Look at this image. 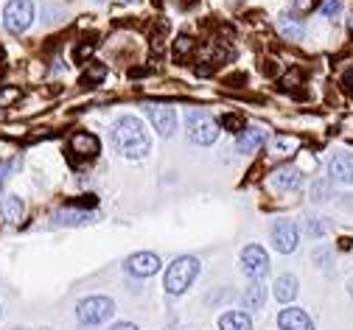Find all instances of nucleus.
<instances>
[{"mask_svg":"<svg viewBox=\"0 0 353 330\" xmlns=\"http://www.w3.org/2000/svg\"><path fill=\"white\" fill-rule=\"evenodd\" d=\"M14 99H20V90H3V92H0V104H9Z\"/></svg>","mask_w":353,"mask_h":330,"instance_id":"28","label":"nucleus"},{"mask_svg":"<svg viewBox=\"0 0 353 330\" xmlns=\"http://www.w3.org/2000/svg\"><path fill=\"white\" fill-rule=\"evenodd\" d=\"M219 126H222V129H230V132H244V121H241L239 115H222Z\"/></svg>","mask_w":353,"mask_h":330,"instance_id":"24","label":"nucleus"},{"mask_svg":"<svg viewBox=\"0 0 353 330\" xmlns=\"http://www.w3.org/2000/svg\"><path fill=\"white\" fill-rule=\"evenodd\" d=\"M263 302H267V286H263L261 280H252L250 286L244 289V308H263Z\"/></svg>","mask_w":353,"mask_h":330,"instance_id":"17","label":"nucleus"},{"mask_svg":"<svg viewBox=\"0 0 353 330\" xmlns=\"http://www.w3.org/2000/svg\"><path fill=\"white\" fill-rule=\"evenodd\" d=\"M0 210H3V218H6V221H12V224H17V221L23 218V213H26V207H23L20 196H14V194L3 196V202H0Z\"/></svg>","mask_w":353,"mask_h":330,"instance_id":"19","label":"nucleus"},{"mask_svg":"<svg viewBox=\"0 0 353 330\" xmlns=\"http://www.w3.org/2000/svg\"><path fill=\"white\" fill-rule=\"evenodd\" d=\"M278 31H281L286 39H303L305 23H303L297 14H281V17H278Z\"/></svg>","mask_w":353,"mask_h":330,"instance_id":"15","label":"nucleus"},{"mask_svg":"<svg viewBox=\"0 0 353 330\" xmlns=\"http://www.w3.org/2000/svg\"><path fill=\"white\" fill-rule=\"evenodd\" d=\"M263 143H267V132H263V129H244V132H239L236 149H239L241 154H250V152L261 149Z\"/></svg>","mask_w":353,"mask_h":330,"instance_id":"14","label":"nucleus"},{"mask_svg":"<svg viewBox=\"0 0 353 330\" xmlns=\"http://www.w3.org/2000/svg\"><path fill=\"white\" fill-rule=\"evenodd\" d=\"M241 269H244V274L252 277V280L267 277V271H270V255H267V249L258 247V244L244 247V249H241Z\"/></svg>","mask_w":353,"mask_h":330,"instance_id":"6","label":"nucleus"},{"mask_svg":"<svg viewBox=\"0 0 353 330\" xmlns=\"http://www.w3.org/2000/svg\"><path fill=\"white\" fill-rule=\"evenodd\" d=\"M278 327L281 330H314V322L300 308H283L278 313Z\"/></svg>","mask_w":353,"mask_h":330,"instance_id":"11","label":"nucleus"},{"mask_svg":"<svg viewBox=\"0 0 353 330\" xmlns=\"http://www.w3.org/2000/svg\"><path fill=\"white\" fill-rule=\"evenodd\" d=\"M347 28L353 31V12H350V17H347Z\"/></svg>","mask_w":353,"mask_h":330,"instance_id":"31","label":"nucleus"},{"mask_svg":"<svg viewBox=\"0 0 353 330\" xmlns=\"http://www.w3.org/2000/svg\"><path fill=\"white\" fill-rule=\"evenodd\" d=\"M292 149H297V140L294 137H275V143H272V152L275 154H292Z\"/></svg>","mask_w":353,"mask_h":330,"instance_id":"21","label":"nucleus"},{"mask_svg":"<svg viewBox=\"0 0 353 330\" xmlns=\"http://www.w3.org/2000/svg\"><path fill=\"white\" fill-rule=\"evenodd\" d=\"M126 271L135 277H152L160 271V258L154 252H135L126 260Z\"/></svg>","mask_w":353,"mask_h":330,"instance_id":"9","label":"nucleus"},{"mask_svg":"<svg viewBox=\"0 0 353 330\" xmlns=\"http://www.w3.org/2000/svg\"><path fill=\"white\" fill-rule=\"evenodd\" d=\"M191 51H194V39H191L188 34L176 37V42H174V54H176V56H188Z\"/></svg>","mask_w":353,"mask_h":330,"instance_id":"22","label":"nucleus"},{"mask_svg":"<svg viewBox=\"0 0 353 330\" xmlns=\"http://www.w3.org/2000/svg\"><path fill=\"white\" fill-rule=\"evenodd\" d=\"M328 176H331V182L350 185V182H353V154H350V152L334 154L331 163H328Z\"/></svg>","mask_w":353,"mask_h":330,"instance_id":"10","label":"nucleus"},{"mask_svg":"<svg viewBox=\"0 0 353 330\" xmlns=\"http://www.w3.org/2000/svg\"><path fill=\"white\" fill-rule=\"evenodd\" d=\"M275 297L281 302H292L297 297V277L294 274H281L275 282Z\"/></svg>","mask_w":353,"mask_h":330,"instance_id":"18","label":"nucleus"},{"mask_svg":"<svg viewBox=\"0 0 353 330\" xmlns=\"http://www.w3.org/2000/svg\"><path fill=\"white\" fill-rule=\"evenodd\" d=\"M305 229H308V235H314V238H320V235L325 232V224H320L317 218H308V224H305Z\"/></svg>","mask_w":353,"mask_h":330,"instance_id":"26","label":"nucleus"},{"mask_svg":"<svg viewBox=\"0 0 353 330\" xmlns=\"http://www.w3.org/2000/svg\"><path fill=\"white\" fill-rule=\"evenodd\" d=\"M272 185L278 191H294V187L303 185V174L297 165H281L275 174H272Z\"/></svg>","mask_w":353,"mask_h":330,"instance_id":"12","label":"nucleus"},{"mask_svg":"<svg viewBox=\"0 0 353 330\" xmlns=\"http://www.w3.org/2000/svg\"><path fill=\"white\" fill-rule=\"evenodd\" d=\"M328 196H331V185L328 182H314L312 185V199L314 202H325Z\"/></svg>","mask_w":353,"mask_h":330,"instance_id":"23","label":"nucleus"},{"mask_svg":"<svg viewBox=\"0 0 353 330\" xmlns=\"http://www.w3.org/2000/svg\"><path fill=\"white\" fill-rule=\"evenodd\" d=\"M219 330H252V319L244 311H228L219 319Z\"/></svg>","mask_w":353,"mask_h":330,"instance_id":"16","label":"nucleus"},{"mask_svg":"<svg viewBox=\"0 0 353 330\" xmlns=\"http://www.w3.org/2000/svg\"><path fill=\"white\" fill-rule=\"evenodd\" d=\"M12 168H14V163H0V185H3V179L9 176Z\"/></svg>","mask_w":353,"mask_h":330,"instance_id":"29","label":"nucleus"},{"mask_svg":"<svg viewBox=\"0 0 353 330\" xmlns=\"http://www.w3.org/2000/svg\"><path fill=\"white\" fill-rule=\"evenodd\" d=\"M90 218H93V213L79 210V207H68V210H59V213H57V224H68V227L84 224V221H90Z\"/></svg>","mask_w":353,"mask_h":330,"instance_id":"20","label":"nucleus"},{"mask_svg":"<svg viewBox=\"0 0 353 330\" xmlns=\"http://www.w3.org/2000/svg\"><path fill=\"white\" fill-rule=\"evenodd\" d=\"M199 274V260L191 255L176 258L165 271V291L168 294H185Z\"/></svg>","mask_w":353,"mask_h":330,"instance_id":"2","label":"nucleus"},{"mask_svg":"<svg viewBox=\"0 0 353 330\" xmlns=\"http://www.w3.org/2000/svg\"><path fill=\"white\" fill-rule=\"evenodd\" d=\"M272 247L278 249V252H283V255H289V252H294L297 249V241H300V229H297V224L294 221H289V218H278L275 224H272Z\"/></svg>","mask_w":353,"mask_h":330,"instance_id":"7","label":"nucleus"},{"mask_svg":"<svg viewBox=\"0 0 353 330\" xmlns=\"http://www.w3.org/2000/svg\"><path fill=\"white\" fill-rule=\"evenodd\" d=\"M0 59H3V48H0Z\"/></svg>","mask_w":353,"mask_h":330,"instance_id":"33","label":"nucleus"},{"mask_svg":"<svg viewBox=\"0 0 353 330\" xmlns=\"http://www.w3.org/2000/svg\"><path fill=\"white\" fill-rule=\"evenodd\" d=\"M110 330H138V324H132V322H118V324H112Z\"/></svg>","mask_w":353,"mask_h":330,"instance_id":"30","label":"nucleus"},{"mask_svg":"<svg viewBox=\"0 0 353 330\" xmlns=\"http://www.w3.org/2000/svg\"><path fill=\"white\" fill-rule=\"evenodd\" d=\"M347 291H350V297H353V280H350V286H347Z\"/></svg>","mask_w":353,"mask_h":330,"instance_id":"32","label":"nucleus"},{"mask_svg":"<svg viewBox=\"0 0 353 330\" xmlns=\"http://www.w3.org/2000/svg\"><path fill=\"white\" fill-rule=\"evenodd\" d=\"M42 330H48V327H42Z\"/></svg>","mask_w":353,"mask_h":330,"instance_id":"35","label":"nucleus"},{"mask_svg":"<svg viewBox=\"0 0 353 330\" xmlns=\"http://www.w3.org/2000/svg\"><path fill=\"white\" fill-rule=\"evenodd\" d=\"M101 79H104V68H101V65H96L90 73H84V79H81V81H84V84H93V81H101Z\"/></svg>","mask_w":353,"mask_h":330,"instance_id":"27","label":"nucleus"},{"mask_svg":"<svg viewBox=\"0 0 353 330\" xmlns=\"http://www.w3.org/2000/svg\"><path fill=\"white\" fill-rule=\"evenodd\" d=\"M185 123H188V137H191V143L210 146L213 140L219 137V121H213L205 110H188Z\"/></svg>","mask_w":353,"mask_h":330,"instance_id":"3","label":"nucleus"},{"mask_svg":"<svg viewBox=\"0 0 353 330\" xmlns=\"http://www.w3.org/2000/svg\"><path fill=\"white\" fill-rule=\"evenodd\" d=\"M110 143L126 160H143L152 152L149 129L135 115H123L110 126Z\"/></svg>","mask_w":353,"mask_h":330,"instance_id":"1","label":"nucleus"},{"mask_svg":"<svg viewBox=\"0 0 353 330\" xmlns=\"http://www.w3.org/2000/svg\"><path fill=\"white\" fill-rule=\"evenodd\" d=\"M320 12H323L325 17H336V14L342 12V0H323Z\"/></svg>","mask_w":353,"mask_h":330,"instance_id":"25","label":"nucleus"},{"mask_svg":"<svg viewBox=\"0 0 353 330\" xmlns=\"http://www.w3.org/2000/svg\"><path fill=\"white\" fill-rule=\"evenodd\" d=\"M70 149L81 157H96L99 154V137L96 134H87V132H76L73 140H70Z\"/></svg>","mask_w":353,"mask_h":330,"instance_id":"13","label":"nucleus"},{"mask_svg":"<svg viewBox=\"0 0 353 330\" xmlns=\"http://www.w3.org/2000/svg\"><path fill=\"white\" fill-rule=\"evenodd\" d=\"M14 330H26V327H14Z\"/></svg>","mask_w":353,"mask_h":330,"instance_id":"34","label":"nucleus"},{"mask_svg":"<svg viewBox=\"0 0 353 330\" xmlns=\"http://www.w3.org/2000/svg\"><path fill=\"white\" fill-rule=\"evenodd\" d=\"M146 115H149V121H152V126H154V132L160 137H171L174 134V129H176V112H174V107L149 104L146 107Z\"/></svg>","mask_w":353,"mask_h":330,"instance_id":"8","label":"nucleus"},{"mask_svg":"<svg viewBox=\"0 0 353 330\" xmlns=\"http://www.w3.org/2000/svg\"><path fill=\"white\" fill-rule=\"evenodd\" d=\"M115 313V302L110 297H87L76 305V316L81 324H101Z\"/></svg>","mask_w":353,"mask_h":330,"instance_id":"4","label":"nucleus"},{"mask_svg":"<svg viewBox=\"0 0 353 330\" xmlns=\"http://www.w3.org/2000/svg\"><path fill=\"white\" fill-rule=\"evenodd\" d=\"M34 23V3L31 0H9L3 9V25L9 34H23Z\"/></svg>","mask_w":353,"mask_h":330,"instance_id":"5","label":"nucleus"}]
</instances>
